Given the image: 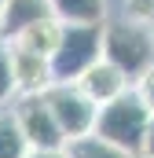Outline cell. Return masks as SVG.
<instances>
[{
	"label": "cell",
	"mask_w": 154,
	"mask_h": 158,
	"mask_svg": "<svg viewBox=\"0 0 154 158\" xmlns=\"http://www.w3.org/2000/svg\"><path fill=\"white\" fill-rule=\"evenodd\" d=\"M132 88L140 92V99L151 107V114H154V63L143 70V74H140V77H136V85H132Z\"/></svg>",
	"instance_id": "cell-15"
},
{
	"label": "cell",
	"mask_w": 154,
	"mask_h": 158,
	"mask_svg": "<svg viewBox=\"0 0 154 158\" xmlns=\"http://www.w3.org/2000/svg\"><path fill=\"white\" fill-rule=\"evenodd\" d=\"M40 96L48 99V107H51L55 121H59L66 143H70V140H81V136H88V132L95 129L99 103H95V99H92L77 81H51Z\"/></svg>",
	"instance_id": "cell-4"
},
{
	"label": "cell",
	"mask_w": 154,
	"mask_h": 158,
	"mask_svg": "<svg viewBox=\"0 0 154 158\" xmlns=\"http://www.w3.org/2000/svg\"><path fill=\"white\" fill-rule=\"evenodd\" d=\"M11 110H15L18 125H22L30 147H66V136H63L59 121H55L48 99L40 92H18L11 99Z\"/></svg>",
	"instance_id": "cell-5"
},
{
	"label": "cell",
	"mask_w": 154,
	"mask_h": 158,
	"mask_svg": "<svg viewBox=\"0 0 154 158\" xmlns=\"http://www.w3.org/2000/svg\"><path fill=\"white\" fill-rule=\"evenodd\" d=\"M103 55L121 66L132 85L136 77L154 63V30L143 26V22H132V19H107L103 22Z\"/></svg>",
	"instance_id": "cell-1"
},
{
	"label": "cell",
	"mask_w": 154,
	"mask_h": 158,
	"mask_svg": "<svg viewBox=\"0 0 154 158\" xmlns=\"http://www.w3.org/2000/svg\"><path fill=\"white\" fill-rule=\"evenodd\" d=\"M7 48H11V74H15V88L18 92H44L55 81L48 55L30 52V48H22L15 40H7Z\"/></svg>",
	"instance_id": "cell-6"
},
{
	"label": "cell",
	"mask_w": 154,
	"mask_h": 158,
	"mask_svg": "<svg viewBox=\"0 0 154 158\" xmlns=\"http://www.w3.org/2000/svg\"><path fill=\"white\" fill-rule=\"evenodd\" d=\"M15 96H18V88H15V74H11V48H7V40H0V107H7Z\"/></svg>",
	"instance_id": "cell-13"
},
{
	"label": "cell",
	"mask_w": 154,
	"mask_h": 158,
	"mask_svg": "<svg viewBox=\"0 0 154 158\" xmlns=\"http://www.w3.org/2000/svg\"><path fill=\"white\" fill-rule=\"evenodd\" d=\"M26 155H30V140L7 103V107H0V158H26Z\"/></svg>",
	"instance_id": "cell-11"
},
{
	"label": "cell",
	"mask_w": 154,
	"mask_h": 158,
	"mask_svg": "<svg viewBox=\"0 0 154 158\" xmlns=\"http://www.w3.org/2000/svg\"><path fill=\"white\" fill-rule=\"evenodd\" d=\"M51 15L63 22H107L110 0H48Z\"/></svg>",
	"instance_id": "cell-10"
},
{
	"label": "cell",
	"mask_w": 154,
	"mask_h": 158,
	"mask_svg": "<svg viewBox=\"0 0 154 158\" xmlns=\"http://www.w3.org/2000/svg\"><path fill=\"white\" fill-rule=\"evenodd\" d=\"M95 59H103V22H63L59 48L51 52L55 81H77Z\"/></svg>",
	"instance_id": "cell-3"
},
{
	"label": "cell",
	"mask_w": 154,
	"mask_h": 158,
	"mask_svg": "<svg viewBox=\"0 0 154 158\" xmlns=\"http://www.w3.org/2000/svg\"><path fill=\"white\" fill-rule=\"evenodd\" d=\"M151 30H154V26H151Z\"/></svg>",
	"instance_id": "cell-19"
},
{
	"label": "cell",
	"mask_w": 154,
	"mask_h": 158,
	"mask_svg": "<svg viewBox=\"0 0 154 158\" xmlns=\"http://www.w3.org/2000/svg\"><path fill=\"white\" fill-rule=\"evenodd\" d=\"M121 15L132 22L154 26V0H121Z\"/></svg>",
	"instance_id": "cell-14"
},
{
	"label": "cell",
	"mask_w": 154,
	"mask_h": 158,
	"mask_svg": "<svg viewBox=\"0 0 154 158\" xmlns=\"http://www.w3.org/2000/svg\"><path fill=\"white\" fill-rule=\"evenodd\" d=\"M77 85H81V88H84V92H88V96L103 107V103L117 99L121 92H128V88H132V77L103 55V59H95V63H92V66L77 77Z\"/></svg>",
	"instance_id": "cell-7"
},
{
	"label": "cell",
	"mask_w": 154,
	"mask_h": 158,
	"mask_svg": "<svg viewBox=\"0 0 154 158\" xmlns=\"http://www.w3.org/2000/svg\"><path fill=\"white\" fill-rule=\"evenodd\" d=\"M44 15H51L48 0H4V11H0V40H11L15 33H22L30 22H37Z\"/></svg>",
	"instance_id": "cell-8"
},
{
	"label": "cell",
	"mask_w": 154,
	"mask_h": 158,
	"mask_svg": "<svg viewBox=\"0 0 154 158\" xmlns=\"http://www.w3.org/2000/svg\"><path fill=\"white\" fill-rule=\"evenodd\" d=\"M140 158H154V114H151V121H147L143 143H140Z\"/></svg>",
	"instance_id": "cell-17"
},
{
	"label": "cell",
	"mask_w": 154,
	"mask_h": 158,
	"mask_svg": "<svg viewBox=\"0 0 154 158\" xmlns=\"http://www.w3.org/2000/svg\"><path fill=\"white\" fill-rule=\"evenodd\" d=\"M66 151H70V158H140L136 151H125V147H117V143L99 140L95 132H88V136H81V140H70Z\"/></svg>",
	"instance_id": "cell-12"
},
{
	"label": "cell",
	"mask_w": 154,
	"mask_h": 158,
	"mask_svg": "<svg viewBox=\"0 0 154 158\" xmlns=\"http://www.w3.org/2000/svg\"><path fill=\"white\" fill-rule=\"evenodd\" d=\"M0 11H4V0H0Z\"/></svg>",
	"instance_id": "cell-18"
},
{
	"label": "cell",
	"mask_w": 154,
	"mask_h": 158,
	"mask_svg": "<svg viewBox=\"0 0 154 158\" xmlns=\"http://www.w3.org/2000/svg\"><path fill=\"white\" fill-rule=\"evenodd\" d=\"M147 121H151V107L140 99L136 88H128V92H121L117 99H110V103L99 107V118H95V129H92V132H95L99 140H107V143H117V147L140 155Z\"/></svg>",
	"instance_id": "cell-2"
},
{
	"label": "cell",
	"mask_w": 154,
	"mask_h": 158,
	"mask_svg": "<svg viewBox=\"0 0 154 158\" xmlns=\"http://www.w3.org/2000/svg\"><path fill=\"white\" fill-rule=\"evenodd\" d=\"M26 158H70V151L66 147H30Z\"/></svg>",
	"instance_id": "cell-16"
},
{
	"label": "cell",
	"mask_w": 154,
	"mask_h": 158,
	"mask_svg": "<svg viewBox=\"0 0 154 158\" xmlns=\"http://www.w3.org/2000/svg\"><path fill=\"white\" fill-rule=\"evenodd\" d=\"M59 37H63V19H55V15H44L37 22H30L22 33H15V44H22V48H30V52H40V55H48L51 59V52L59 48Z\"/></svg>",
	"instance_id": "cell-9"
}]
</instances>
